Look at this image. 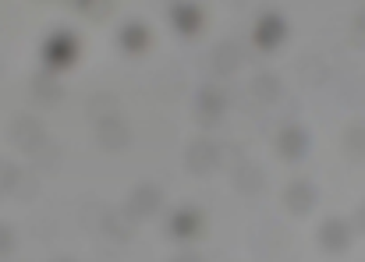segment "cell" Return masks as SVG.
Masks as SVG:
<instances>
[{"label": "cell", "mask_w": 365, "mask_h": 262, "mask_svg": "<svg viewBox=\"0 0 365 262\" xmlns=\"http://www.w3.org/2000/svg\"><path fill=\"white\" fill-rule=\"evenodd\" d=\"M284 202H287V209H291L294 216H305V213H312V209H316V202H319V195H316V184H312V181H291V184H287V195H284Z\"/></svg>", "instance_id": "obj_8"}, {"label": "cell", "mask_w": 365, "mask_h": 262, "mask_svg": "<svg viewBox=\"0 0 365 262\" xmlns=\"http://www.w3.org/2000/svg\"><path fill=\"white\" fill-rule=\"evenodd\" d=\"M36 93H39L43 100L57 103V100L64 96V85L57 82V75H39V78H36Z\"/></svg>", "instance_id": "obj_17"}, {"label": "cell", "mask_w": 365, "mask_h": 262, "mask_svg": "<svg viewBox=\"0 0 365 262\" xmlns=\"http://www.w3.org/2000/svg\"><path fill=\"white\" fill-rule=\"evenodd\" d=\"M355 32H359V36H362V39H365V11H362V14H359V18H355Z\"/></svg>", "instance_id": "obj_23"}, {"label": "cell", "mask_w": 365, "mask_h": 262, "mask_svg": "<svg viewBox=\"0 0 365 262\" xmlns=\"http://www.w3.org/2000/svg\"><path fill=\"white\" fill-rule=\"evenodd\" d=\"M351 238H355V231H351V224H348V220L330 216V220L319 227V245H323V252L341 256V252H348V248H351Z\"/></svg>", "instance_id": "obj_6"}, {"label": "cell", "mask_w": 365, "mask_h": 262, "mask_svg": "<svg viewBox=\"0 0 365 262\" xmlns=\"http://www.w3.org/2000/svg\"><path fill=\"white\" fill-rule=\"evenodd\" d=\"M235 184H238L242 195H259L262 184H266V174L255 163H245V167H238V174H235Z\"/></svg>", "instance_id": "obj_14"}, {"label": "cell", "mask_w": 365, "mask_h": 262, "mask_svg": "<svg viewBox=\"0 0 365 262\" xmlns=\"http://www.w3.org/2000/svg\"><path fill=\"white\" fill-rule=\"evenodd\" d=\"M252 96H255L259 103H273V100L280 96V82H277L269 71H259V75L252 78Z\"/></svg>", "instance_id": "obj_16"}, {"label": "cell", "mask_w": 365, "mask_h": 262, "mask_svg": "<svg viewBox=\"0 0 365 262\" xmlns=\"http://www.w3.org/2000/svg\"><path fill=\"white\" fill-rule=\"evenodd\" d=\"M170 21H174V28H178L181 36H199V32H202V25H206V14H202V7H199V4L181 0V4H174V7H170Z\"/></svg>", "instance_id": "obj_7"}, {"label": "cell", "mask_w": 365, "mask_h": 262, "mask_svg": "<svg viewBox=\"0 0 365 262\" xmlns=\"http://www.w3.org/2000/svg\"><path fill=\"white\" fill-rule=\"evenodd\" d=\"M185 167L192 174H213L220 167V145L213 138H195L188 149H185Z\"/></svg>", "instance_id": "obj_4"}, {"label": "cell", "mask_w": 365, "mask_h": 262, "mask_svg": "<svg viewBox=\"0 0 365 262\" xmlns=\"http://www.w3.org/2000/svg\"><path fill=\"white\" fill-rule=\"evenodd\" d=\"M118 43H121L124 53H145L153 46V32L142 21H124L121 32H118Z\"/></svg>", "instance_id": "obj_11"}, {"label": "cell", "mask_w": 365, "mask_h": 262, "mask_svg": "<svg viewBox=\"0 0 365 262\" xmlns=\"http://www.w3.org/2000/svg\"><path fill=\"white\" fill-rule=\"evenodd\" d=\"M344 145H348V152H351V156H359V159H365V125H355V128L348 131Z\"/></svg>", "instance_id": "obj_18"}, {"label": "cell", "mask_w": 365, "mask_h": 262, "mask_svg": "<svg viewBox=\"0 0 365 262\" xmlns=\"http://www.w3.org/2000/svg\"><path fill=\"white\" fill-rule=\"evenodd\" d=\"M287 39V21H284V14H277V11H266L259 21H255V28H252V43L259 46V50H277L280 43Z\"/></svg>", "instance_id": "obj_3"}, {"label": "cell", "mask_w": 365, "mask_h": 262, "mask_svg": "<svg viewBox=\"0 0 365 262\" xmlns=\"http://www.w3.org/2000/svg\"><path fill=\"white\" fill-rule=\"evenodd\" d=\"M277 149L287 163H298L305 152H309V131L298 128V125H287V128L277 135Z\"/></svg>", "instance_id": "obj_10"}, {"label": "cell", "mask_w": 365, "mask_h": 262, "mask_svg": "<svg viewBox=\"0 0 365 262\" xmlns=\"http://www.w3.org/2000/svg\"><path fill=\"white\" fill-rule=\"evenodd\" d=\"M174 262H202V256H199V252H181Z\"/></svg>", "instance_id": "obj_22"}, {"label": "cell", "mask_w": 365, "mask_h": 262, "mask_svg": "<svg viewBox=\"0 0 365 262\" xmlns=\"http://www.w3.org/2000/svg\"><path fill=\"white\" fill-rule=\"evenodd\" d=\"M224 110H227V96H224L217 85L199 89V96H195V117H199V125L213 128V125L224 117Z\"/></svg>", "instance_id": "obj_5"}, {"label": "cell", "mask_w": 365, "mask_h": 262, "mask_svg": "<svg viewBox=\"0 0 365 262\" xmlns=\"http://www.w3.org/2000/svg\"><path fill=\"white\" fill-rule=\"evenodd\" d=\"M167 231H170V238H178V241H192V238L202 231V213H199L195 206H181V209L170 216Z\"/></svg>", "instance_id": "obj_9"}, {"label": "cell", "mask_w": 365, "mask_h": 262, "mask_svg": "<svg viewBox=\"0 0 365 262\" xmlns=\"http://www.w3.org/2000/svg\"><path fill=\"white\" fill-rule=\"evenodd\" d=\"M14 142H21V149H36V145H43V142H46V131H43L39 121L21 117V121L14 125Z\"/></svg>", "instance_id": "obj_13"}, {"label": "cell", "mask_w": 365, "mask_h": 262, "mask_svg": "<svg viewBox=\"0 0 365 262\" xmlns=\"http://www.w3.org/2000/svg\"><path fill=\"white\" fill-rule=\"evenodd\" d=\"M351 231L365 234V206H359V213H355V224H351Z\"/></svg>", "instance_id": "obj_21"}, {"label": "cell", "mask_w": 365, "mask_h": 262, "mask_svg": "<svg viewBox=\"0 0 365 262\" xmlns=\"http://www.w3.org/2000/svg\"><path fill=\"white\" fill-rule=\"evenodd\" d=\"M75 11H82V14H100V11H107L110 4L107 0H68Z\"/></svg>", "instance_id": "obj_19"}, {"label": "cell", "mask_w": 365, "mask_h": 262, "mask_svg": "<svg viewBox=\"0 0 365 262\" xmlns=\"http://www.w3.org/2000/svg\"><path fill=\"white\" fill-rule=\"evenodd\" d=\"M11 245H14V241H11V231H7V227H0V256H4V252H11Z\"/></svg>", "instance_id": "obj_20"}, {"label": "cell", "mask_w": 365, "mask_h": 262, "mask_svg": "<svg viewBox=\"0 0 365 262\" xmlns=\"http://www.w3.org/2000/svg\"><path fill=\"white\" fill-rule=\"evenodd\" d=\"M160 206H163V192L156 184H138V188H131L124 213H128V220H149L160 213Z\"/></svg>", "instance_id": "obj_2"}, {"label": "cell", "mask_w": 365, "mask_h": 262, "mask_svg": "<svg viewBox=\"0 0 365 262\" xmlns=\"http://www.w3.org/2000/svg\"><path fill=\"white\" fill-rule=\"evenodd\" d=\"M43 61L50 64V71H64L68 64L78 61V36L71 32H53L43 43Z\"/></svg>", "instance_id": "obj_1"}, {"label": "cell", "mask_w": 365, "mask_h": 262, "mask_svg": "<svg viewBox=\"0 0 365 262\" xmlns=\"http://www.w3.org/2000/svg\"><path fill=\"white\" fill-rule=\"evenodd\" d=\"M238 64H242V53H238V46H235V43L217 46V53H213V71H217L220 78L235 75V71H238Z\"/></svg>", "instance_id": "obj_15"}, {"label": "cell", "mask_w": 365, "mask_h": 262, "mask_svg": "<svg viewBox=\"0 0 365 262\" xmlns=\"http://www.w3.org/2000/svg\"><path fill=\"white\" fill-rule=\"evenodd\" d=\"M128 142H131V131H128V125H124L118 114H110V117H103V121H100V145H103V149L121 152Z\"/></svg>", "instance_id": "obj_12"}]
</instances>
